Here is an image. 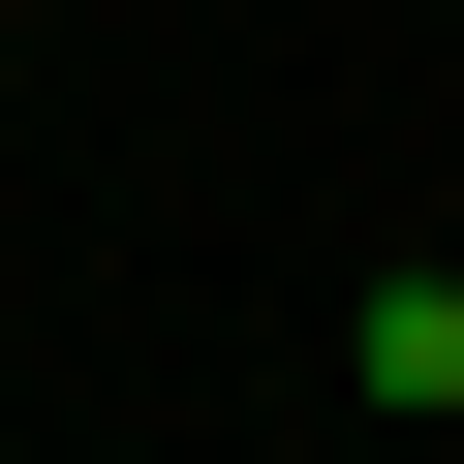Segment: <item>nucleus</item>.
<instances>
[{
  "mask_svg": "<svg viewBox=\"0 0 464 464\" xmlns=\"http://www.w3.org/2000/svg\"><path fill=\"white\" fill-rule=\"evenodd\" d=\"M341 402H372V433H433V402H464V248H372V310H341Z\"/></svg>",
  "mask_w": 464,
  "mask_h": 464,
  "instance_id": "nucleus-1",
  "label": "nucleus"
}]
</instances>
